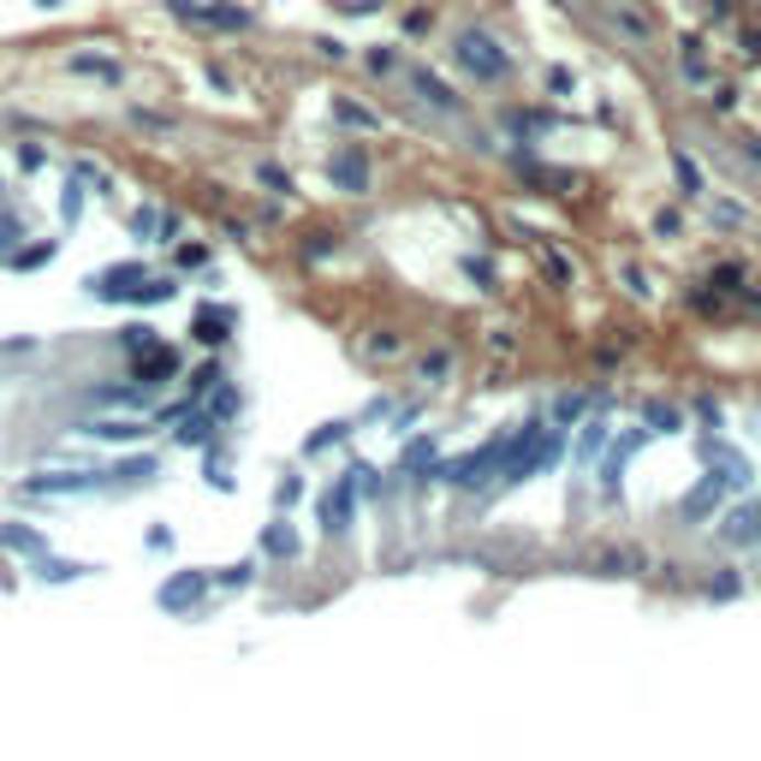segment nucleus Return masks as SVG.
<instances>
[{"label": "nucleus", "instance_id": "1", "mask_svg": "<svg viewBox=\"0 0 761 761\" xmlns=\"http://www.w3.org/2000/svg\"><path fill=\"white\" fill-rule=\"evenodd\" d=\"M560 459V434L548 429V422H523V429L506 434V464H500V482L506 488H518L523 476H536L541 464Z\"/></svg>", "mask_w": 761, "mask_h": 761}, {"label": "nucleus", "instance_id": "2", "mask_svg": "<svg viewBox=\"0 0 761 761\" xmlns=\"http://www.w3.org/2000/svg\"><path fill=\"white\" fill-rule=\"evenodd\" d=\"M167 12L179 24H197V31H227V36H239V31H251V24H256V12L251 7H232V0H167Z\"/></svg>", "mask_w": 761, "mask_h": 761}, {"label": "nucleus", "instance_id": "3", "mask_svg": "<svg viewBox=\"0 0 761 761\" xmlns=\"http://www.w3.org/2000/svg\"><path fill=\"white\" fill-rule=\"evenodd\" d=\"M452 54H459V66L471 71L476 84H500L506 71H511V54H506V48H500V42H494L488 31H464V36H459V48H452Z\"/></svg>", "mask_w": 761, "mask_h": 761}, {"label": "nucleus", "instance_id": "4", "mask_svg": "<svg viewBox=\"0 0 761 761\" xmlns=\"http://www.w3.org/2000/svg\"><path fill=\"white\" fill-rule=\"evenodd\" d=\"M143 262H113V268H96L90 280H84V291H90L96 304H131V291H137V280H143Z\"/></svg>", "mask_w": 761, "mask_h": 761}, {"label": "nucleus", "instance_id": "5", "mask_svg": "<svg viewBox=\"0 0 761 761\" xmlns=\"http://www.w3.org/2000/svg\"><path fill=\"white\" fill-rule=\"evenodd\" d=\"M202 595H209V571H173V577L155 589V607L161 613H190Z\"/></svg>", "mask_w": 761, "mask_h": 761}, {"label": "nucleus", "instance_id": "6", "mask_svg": "<svg viewBox=\"0 0 761 761\" xmlns=\"http://www.w3.org/2000/svg\"><path fill=\"white\" fill-rule=\"evenodd\" d=\"M328 179H333V190H345V197H363V190H370V155H363L357 143L333 150V161H328Z\"/></svg>", "mask_w": 761, "mask_h": 761}, {"label": "nucleus", "instance_id": "7", "mask_svg": "<svg viewBox=\"0 0 761 761\" xmlns=\"http://www.w3.org/2000/svg\"><path fill=\"white\" fill-rule=\"evenodd\" d=\"M167 375H179V351H173L167 340L143 345L137 357H131V380H137V387H161Z\"/></svg>", "mask_w": 761, "mask_h": 761}, {"label": "nucleus", "instance_id": "8", "mask_svg": "<svg viewBox=\"0 0 761 761\" xmlns=\"http://www.w3.org/2000/svg\"><path fill=\"white\" fill-rule=\"evenodd\" d=\"M351 511H357V482H351V471H345L328 494H321V530H328V536L351 530Z\"/></svg>", "mask_w": 761, "mask_h": 761}, {"label": "nucleus", "instance_id": "9", "mask_svg": "<svg viewBox=\"0 0 761 761\" xmlns=\"http://www.w3.org/2000/svg\"><path fill=\"white\" fill-rule=\"evenodd\" d=\"M101 488V471H42V476H24V494H90Z\"/></svg>", "mask_w": 761, "mask_h": 761}, {"label": "nucleus", "instance_id": "10", "mask_svg": "<svg viewBox=\"0 0 761 761\" xmlns=\"http://www.w3.org/2000/svg\"><path fill=\"white\" fill-rule=\"evenodd\" d=\"M232 328H239V310H227V304H202L197 321H190V340L197 345H227Z\"/></svg>", "mask_w": 761, "mask_h": 761}, {"label": "nucleus", "instance_id": "11", "mask_svg": "<svg viewBox=\"0 0 761 761\" xmlns=\"http://www.w3.org/2000/svg\"><path fill=\"white\" fill-rule=\"evenodd\" d=\"M84 434H90V441H143V434H150V422H137V417H101V422H84Z\"/></svg>", "mask_w": 761, "mask_h": 761}, {"label": "nucleus", "instance_id": "12", "mask_svg": "<svg viewBox=\"0 0 761 761\" xmlns=\"http://www.w3.org/2000/svg\"><path fill=\"white\" fill-rule=\"evenodd\" d=\"M720 536L731 541V548H756V541H761V506H738L720 523Z\"/></svg>", "mask_w": 761, "mask_h": 761}, {"label": "nucleus", "instance_id": "13", "mask_svg": "<svg viewBox=\"0 0 761 761\" xmlns=\"http://www.w3.org/2000/svg\"><path fill=\"white\" fill-rule=\"evenodd\" d=\"M411 90H417V101H429V108H434V113H459V108H464V101H459V96H452V90H446V84H441V78H434V71H411Z\"/></svg>", "mask_w": 761, "mask_h": 761}, {"label": "nucleus", "instance_id": "14", "mask_svg": "<svg viewBox=\"0 0 761 761\" xmlns=\"http://www.w3.org/2000/svg\"><path fill=\"white\" fill-rule=\"evenodd\" d=\"M167 298H179V280H173V274H143L137 291H131V304H137V310H150V304H167Z\"/></svg>", "mask_w": 761, "mask_h": 761}, {"label": "nucleus", "instance_id": "15", "mask_svg": "<svg viewBox=\"0 0 761 761\" xmlns=\"http://www.w3.org/2000/svg\"><path fill=\"white\" fill-rule=\"evenodd\" d=\"M71 71H78V78H101V84H120L125 78V66L108 60V54H71Z\"/></svg>", "mask_w": 761, "mask_h": 761}, {"label": "nucleus", "instance_id": "16", "mask_svg": "<svg viewBox=\"0 0 761 761\" xmlns=\"http://www.w3.org/2000/svg\"><path fill=\"white\" fill-rule=\"evenodd\" d=\"M179 422H185V429H179V446H209V441H214V429H221V422H214L209 411H197V405H190Z\"/></svg>", "mask_w": 761, "mask_h": 761}, {"label": "nucleus", "instance_id": "17", "mask_svg": "<svg viewBox=\"0 0 761 761\" xmlns=\"http://www.w3.org/2000/svg\"><path fill=\"white\" fill-rule=\"evenodd\" d=\"M637 446H642V434H625V441L607 452V464H602V482H607V494L619 488V476H625V464H631V452H637Z\"/></svg>", "mask_w": 761, "mask_h": 761}, {"label": "nucleus", "instance_id": "18", "mask_svg": "<svg viewBox=\"0 0 761 761\" xmlns=\"http://www.w3.org/2000/svg\"><path fill=\"white\" fill-rule=\"evenodd\" d=\"M60 221L66 227L84 221V179H78V173H66V185H60Z\"/></svg>", "mask_w": 761, "mask_h": 761}, {"label": "nucleus", "instance_id": "19", "mask_svg": "<svg viewBox=\"0 0 761 761\" xmlns=\"http://www.w3.org/2000/svg\"><path fill=\"white\" fill-rule=\"evenodd\" d=\"M262 548H268L274 560H291V553H298V536H291V523H268V536H262Z\"/></svg>", "mask_w": 761, "mask_h": 761}, {"label": "nucleus", "instance_id": "20", "mask_svg": "<svg viewBox=\"0 0 761 761\" xmlns=\"http://www.w3.org/2000/svg\"><path fill=\"white\" fill-rule=\"evenodd\" d=\"M0 548H12V553H42V536H36V530H19V523H0Z\"/></svg>", "mask_w": 761, "mask_h": 761}, {"label": "nucleus", "instance_id": "21", "mask_svg": "<svg viewBox=\"0 0 761 761\" xmlns=\"http://www.w3.org/2000/svg\"><path fill=\"white\" fill-rule=\"evenodd\" d=\"M155 340H161V333L150 328V321H131V328H120V351H125V357H137V351L155 345Z\"/></svg>", "mask_w": 761, "mask_h": 761}, {"label": "nucleus", "instance_id": "22", "mask_svg": "<svg viewBox=\"0 0 761 761\" xmlns=\"http://www.w3.org/2000/svg\"><path fill=\"white\" fill-rule=\"evenodd\" d=\"M333 120H340V125H357V131H375V113L357 108V101H333Z\"/></svg>", "mask_w": 761, "mask_h": 761}, {"label": "nucleus", "instance_id": "23", "mask_svg": "<svg viewBox=\"0 0 761 761\" xmlns=\"http://www.w3.org/2000/svg\"><path fill=\"white\" fill-rule=\"evenodd\" d=\"M7 262H12V268H48V262H54V244H31V251L19 244V251H12Z\"/></svg>", "mask_w": 761, "mask_h": 761}, {"label": "nucleus", "instance_id": "24", "mask_svg": "<svg viewBox=\"0 0 761 761\" xmlns=\"http://www.w3.org/2000/svg\"><path fill=\"white\" fill-rule=\"evenodd\" d=\"M345 434H351V422H328V429H321V434H310V441H304V452H310V459H316V452H328V446H340V441H345Z\"/></svg>", "mask_w": 761, "mask_h": 761}, {"label": "nucleus", "instance_id": "25", "mask_svg": "<svg viewBox=\"0 0 761 761\" xmlns=\"http://www.w3.org/2000/svg\"><path fill=\"white\" fill-rule=\"evenodd\" d=\"M672 173H679V185L691 190V197H702V190H708V185H702V173H696V161H691V155H672Z\"/></svg>", "mask_w": 761, "mask_h": 761}, {"label": "nucleus", "instance_id": "26", "mask_svg": "<svg viewBox=\"0 0 761 761\" xmlns=\"http://www.w3.org/2000/svg\"><path fill=\"white\" fill-rule=\"evenodd\" d=\"M19 239H24L19 214H12V209H0V256H12V251H19Z\"/></svg>", "mask_w": 761, "mask_h": 761}, {"label": "nucleus", "instance_id": "27", "mask_svg": "<svg viewBox=\"0 0 761 761\" xmlns=\"http://www.w3.org/2000/svg\"><path fill=\"white\" fill-rule=\"evenodd\" d=\"M12 161H19V173H42V167H48V150H42V143H19Z\"/></svg>", "mask_w": 761, "mask_h": 761}, {"label": "nucleus", "instance_id": "28", "mask_svg": "<svg viewBox=\"0 0 761 761\" xmlns=\"http://www.w3.org/2000/svg\"><path fill=\"white\" fill-rule=\"evenodd\" d=\"M90 565H78V560H42V583H66V577H84Z\"/></svg>", "mask_w": 761, "mask_h": 761}, {"label": "nucleus", "instance_id": "29", "mask_svg": "<svg viewBox=\"0 0 761 761\" xmlns=\"http://www.w3.org/2000/svg\"><path fill=\"white\" fill-rule=\"evenodd\" d=\"M131 232L150 239V244H161V209H137V214H131Z\"/></svg>", "mask_w": 761, "mask_h": 761}, {"label": "nucleus", "instance_id": "30", "mask_svg": "<svg viewBox=\"0 0 761 761\" xmlns=\"http://www.w3.org/2000/svg\"><path fill=\"white\" fill-rule=\"evenodd\" d=\"M71 173H78V179H84V185H96V190H101V197H113V179H108V173H101V167H96V161H71Z\"/></svg>", "mask_w": 761, "mask_h": 761}, {"label": "nucleus", "instance_id": "31", "mask_svg": "<svg viewBox=\"0 0 761 761\" xmlns=\"http://www.w3.org/2000/svg\"><path fill=\"white\" fill-rule=\"evenodd\" d=\"M256 179L268 185L274 197H291V173H280V167H274V161H262V167H256Z\"/></svg>", "mask_w": 761, "mask_h": 761}, {"label": "nucleus", "instance_id": "32", "mask_svg": "<svg viewBox=\"0 0 761 761\" xmlns=\"http://www.w3.org/2000/svg\"><path fill=\"white\" fill-rule=\"evenodd\" d=\"M214 380H227V375H221V363H202V370H197V375H190V405H197V399H202V393H209V387H214Z\"/></svg>", "mask_w": 761, "mask_h": 761}, {"label": "nucleus", "instance_id": "33", "mask_svg": "<svg viewBox=\"0 0 761 761\" xmlns=\"http://www.w3.org/2000/svg\"><path fill=\"white\" fill-rule=\"evenodd\" d=\"M679 422H684V417L672 411V405H649V429H654V434H672Z\"/></svg>", "mask_w": 761, "mask_h": 761}, {"label": "nucleus", "instance_id": "34", "mask_svg": "<svg viewBox=\"0 0 761 761\" xmlns=\"http://www.w3.org/2000/svg\"><path fill=\"white\" fill-rule=\"evenodd\" d=\"M602 441H607V422H589V429H583V441H577V452H583V459H595Z\"/></svg>", "mask_w": 761, "mask_h": 761}, {"label": "nucleus", "instance_id": "35", "mask_svg": "<svg viewBox=\"0 0 761 761\" xmlns=\"http://www.w3.org/2000/svg\"><path fill=\"white\" fill-rule=\"evenodd\" d=\"M583 405H589L583 393H565V399L553 405V417H560V422H577V417H583Z\"/></svg>", "mask_w": 761, "mask_h": 761}, {"label": "nucleus", "instance_id": "36", "mask_svg": "<svg viewBox=\"0 0 761 761\" xmlns=\"http://www.w3.org/2000/svg\"><path fill=\"white\" fill-rule=\"evenodd\" d=\"M131 120H137L143 131H173V120H167V113H150V108H131Z\"/></svg>", "mask_w": 761, "mask_h": 761}, {"label": "nucleus", "instance_id": "37", "mask_svg": "<svg viewBox=\"0 0 761 761\" xmlns=\"http://www.w3.org/2000/svg\"><path fill=\"white\" fill-rule=\"evenodd\" d=\"M446 370H452V351H434V357H429V363H422V380H429V375H434V380H441Z\"/></svg>", "mask_w": 761, "mask_h": 761}, {"label": "nucleus", "instance_id": "38", "mask_svg": "<svg viewBox=\"0 0 761 761\" xmlns=\"http://www.w3.org/2000/svg\"><path fill=\"white\" fill-rule=\"evenodd\" d=\"M251 571H256V565H227L221 583H227V589H244V583H251Z\"/></svg>", "mask_w": 761, "mask_h": 761}, {"label": "nucleus", "instance_id": "39", "mask_svg": "<svg viewBox=\"0 0 761 761\" xmlns=\"http://www.w3.org/2000/svg\"><path fill=\"white\" fill-rule=\"evenodd\" d=\"M202 262H209L202 244H179V268H202Z\"/></svg>", "mask_w": 761, "mask_h": 761}, {"label": "nucleus", "instance_id": "40", "mask_svg": "<svg viewBox=\"0 0 761 761\" xmlns=\"http://www.w3.org/2000/svg\"><path fill=\"white\" fill-rule=\"evenodd\" d=\"M298 494H304V482H298V476H286L280 488H274V500H280V506H291V500H298Z\"/></svg>", "mask_w": 761, "mask_h": 761}, {"label": "nucleus", "instance_id": "41", "mask_svg": "<svg viewBox=\"0 0 761 761\" xmlns=\"http://www.w3.org/2000/svg\"><path fill=\"white\" fill-rule=\"evenodd\" d=\"M328 251H333V239H328V232H316V239L304 244V256H310V262H321V256H328Z\"/></svg>", "mask_w": 761, "mask_h": 761}, {"label": "nucleus", "instance_id": "42", "mask_svg": "<svg viewBox=\"0 0 761 761\" xmlns=\"http://www.w3.org/2000/svg\"><path fill=\"white\" fill-rule=\"evenodd\" d=\"M370 66H375V71H393V66H399V54H393V48H375Z\"/></svg>", "mask_w": 761, "mask_h": 761}, {"label": "nucleus", "instance_id": "43", "mask_svg": "<svg viewBox=\"0 0 761 761\" xmlns=\"http://www.w3.org/2000/svg\"><path fill=\"white\" fill-rule=\"evenodd\" d=\"M708 595H720V602H731V595H738V577H720V583H708Z\"/></svg>", "mask_w": 761, "mask_h": 761}, {"label": "nucleus", "instance_id": "44", "mask_svg": "<svg viewBox=\"0 0 761 761\" xmlns=\"http://www.w3.org/2000/svg\"><path fill=\"white\" fill-rule=\"evenodd\" d=\"M209 482H214V488H232V476H227L221 459H209Z\"/></svg>", "mask_w": 761, "mask_h": 761}, {"label": "nucleus", "instance_id": "45", "mask_svg": "<svg viewBox=\"0 0 761 761\" xmlns=\"http://www.w3.org/2000/svg\"><path fill=\"white\" fill-rule=\"evenodd\" d=\"M36 7H42V12H54V7H66V0H36Z\"/></svg>", "mask_w": 761, "mask_h": 761}]
</instances>
